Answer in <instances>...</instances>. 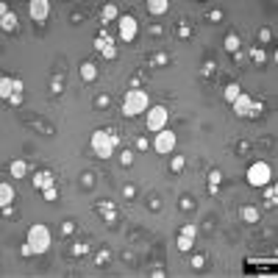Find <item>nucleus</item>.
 Masks as SVG:
<instances>
[{
	"label": "nucleus",
	"mask_w": 278,
	"mask_h": 278,
	"mask_svg": "<svg viewBox=\"0 0 278 278\" xmlns=\"http://www.w3.org/2000/svg\"><path fill=\"white\" fill-rule=\"evenodd\" d=\"M75 231H78V223H75V220H64V223H61V237H73Z\"/></svg>",
	"instance_id": "nucleus-45"
},
{
	"label": "nucleus",
	"mask_w": 278,
	"mask_h": 278,
	"mask_svg": "<svg viewBox=\"0 0 278 278\" xmlns=\"http://www.w3.org/2000/svg\"><path fill=\"white\" fill-rule=\"evenodd\" d=\"M189 267L192 270H203L206 267V253H192L189 256Z\"/></svg>",
	"instance_id": "nucleus-43"
},
{
	"label": "nucleus",
	"mask_w": 278,
	"mask_h": 278,
	"mask_svg": "<svg viewBox=\"0 0 278 278\" xmlns=\"http://www.w3.org/2000/svg\"><path fill=\"white\" fill-rule=\"evenodd\" d=\"M67 20H70V25H81V22H86V20H89V14H86L84 9H75V11H70V17H67Z\"/></svg>",
	"instance_id": "nucleus-41"
},
{
	"label": "nucleus",
	"mask_w": 278,
	"mask_h": 278,
	"mask_svg": "<svg viewBox=\"0 0 278 278\" xmlns=\"http://www.w3.org/2000/svg\"><path fill=\"white\" fill-rule=\"evenodd\" d=\"M273 28H270V25H264V28H259V42H262V45H267V42H273Z\"/></svg>",
	"instance_id": "nucleus-46"
},
{
	"label": "nucleus",
	"mask_w": 278,
	"mask_h": 278,
	"mask_svg": "<svg viewBox=\"0 0 278 278\" xmlns=\"http://www.w3.org/2000/svg\"><path fill=\"white\" fill-rule=\"evenodd\" d=\"M173 34H175V39H181V42H187V39H192V34H195V28H192V22L187 20V17H181L178 22L173 25Z\"/></svg>",
	"instance_id": "nucleus-21"
},
{
	"label": "nucleus",
	"mask_w": 278,
	"mask_h": 278,
	"mask_svg": "<svg viewBox=\"0 0 278 278\" xmlns=\"http://www.w3.org/2000/svg\"><path fill=\"white\" fill-rule=\"evenodd\" d=\"M89 250H92L89 239H78V242H73L67 248V259H84V256H89Z\"/></svg>",
	"instance_id": "nucleus-19"
},
{
	"label": "nucleus",
	"mask_w": 278,
	"mask_h": 278,
	"mask_svg": "<svg viewBox=\"0 0 278 278\" xmlns=\"http://www.w3.org/2000/svg\"><path fill=\"white\" fill-rule=\"evenodd\" d=\"M145 81H148V73L134 70V75L128 78V89H145Z\"/></svg>",
	"instance_id": "nucleus-34"
},
{
	"label": "nucleus",
	"mask_w": 278,
	"mask_h": 278,
	"mask_svg": "<svg viewBox=\"0 0 278 278\" xmlns=\"http://www.w3.org/2000/svg\"><path fill=\"white\" fill-rule=\"evenodd\" d=\"M231 109H234V114H237L239 120H262L264 114V109H267V103L264 100H259V98H250V95H239L237 100L231 103Z\"/></svg>",
	"instance_id": "nucleus-2"
},
{
	"label": "nucleus",
	"mask_w": 278,
	"mask_h": 278,
	"mask_svg": "<svg viewBox=\"0 0 278 278\" xmlns=\"http://www.w3.org/2000/svg\"><path fill=\"white\" fill-rule=\"evenodd\" d=\"M178 208H181V212H195V198H192V195H181V198H178Z\"/></svg>",
	"instance_id": "nucleus-42"
},
{
	"label": "nucleus",
	"mask_w": 278,
	"mask_h": 278,
	"mask_svg": "<svg viewBox=\"0 0 278 278\" xmlns=\"http://www.w3.org/2000/svg\"><path fill=\"white\" fill-rule=\"evenodd\" d=\"M145 114H148V117H145V125H148V131L159 134L161 128H167V120H170V109H167V106H150Z\"/></svg>",
	"instance_id": "nucleus-8"
},
{
	"label": "nucleus",
	"mask_w": 278,
	"mask_h": 278,
	"mask_svg": "<svg viewBox=\"0 0 278 278\" xmlns=\"http://www.w3.org/2000/svg\"><path fill=\"white\" fill-rule=\"evenodd\" d=\"M239 95H242V86H239L237 84V81H231V84H225V89H223V100H225V103H234V100H237L239 98Z\"/></svg>",
	"instance_id": "nucleus-32"
},
{
	"label": "nucleus",
	"mask_w": 278,
	"mask_h": 278,
	"mask_svg": "<svg viewBox=\"0 0 278 278\" xmlns=\"http://www.w3.org/2000/svg\"><path fill=\"white\" fill-rule=\"evenodd\" d=\"M234 61H237V64H245V50H239V53L234 56Z\"/></svg>",
	"instance_id": "nucleus-55"
},
{
	"label": "nucleus",
	"mask_w": 278,
	"mask_h": 278,
	"mask_svg": "<svg viewBox=\"0 0 278 278\" xmlns=\"http://www.w3.org/2000/svg\"><path fill=\"white\" fill-rule=\"evenodd\" d=\"M31 242V248H34V253H45V250H50V242H53V234H50V228L45 223H34L28 228V237H25Z\"/></svg>",
	"instance_id": "nucleus-6"
},
{
	"label": "nucleus",
	"mask_w": 278,
	"mask_h": 278,
	"mask_svg": "<svg viewBox=\"0 0 278 278\" xmlns=\"http://www.w3.org/2000/svg\"><path fill=\"white\" fill-rule=\"evenodd\" d=\"M120 259H123L125 264H136V256L131 253V250H123V253H120Z\"/></svg>",
	"instance_id": "nucleus-52"
},
{
	"label": "nucleus",
	"mask_w": 278,
	"mask_h": 278,
	"mask_svg": "<svg viewBox=\"0 0 278 278\" xmlns=\"http://www.w3.org/2000/svg\"><path fill=\"white\" fill-rule=\"evenodd\" d=\"M89 148H92V153L98 156V159H103V161L111 159L114 150L120 148V134L114 128H98V131H92Z\"/></svg>",
	"instance_id": "nucleus-1"
},
{
	"label": "nucleus",
	"mask_w": 278,
	"mask_h": 278,
	"mask_svg": "<svg viewBox=\"0 0 278 278\" xmlns=\"http://www.w3.org/2000/svg\"><path fill=\"white\" fill-rule=\"evenodd\" d=\"M95 181H98L95 170H84V173H81V178H78V184H81V189H92Z\"/></svg>",
	"instance_id": "nucleus-38"
},
{
	"label": "nucleus",
	"mask_w": 278,
	"mask_h": 278,
	"mask_svg": "<svg viewBox=\"0 0 278 278\" xmlns=\"http://www.w3.org/2000/svg\"><path fill=\"white\" fill-rule=\"evenodd\" d=\"M223 48H225V53H231V56H237L239 50H242V39H239L237 31H228V34L223 36Z\"/></svg>",
	"instance_id": "nucleus-22"
},
{
	"label": "nucleus",
	"mask_w": 278,
	"mask_h": 278,
	"mask_svg": "<svg viewBox=\"0 0 278 278\" xmlns=\"http://www.w3.org/2000/svg\"><path fill=\"white\" fill-rule=\"evenodd\" d=\"M195 237H198V228H195L192 223H184V225L178 228V237H175V248H178L181 253H192Z\"/></svg>",
	"instance_id": "nucleus-11"
},
{
	"label": "nucleus",
	"mask_w": 278,
	"mask_h": 278,
	"mask_svg": "<svg viewBox=\"0 0 278 278\" xmlns=\"http://www.w3.org/2000/svg\"><path fill=\"white\" fill-rule=\"evenodd\" d=\"M0 208H3V217L6 220H17V217H20V214H17V208H14V203H11V206H0Z\"/></svg>",
	"instance_id": "nucleus-51"
},
{
	"label": "nucleus",
	"mask_w": 278,
	"mask_h": 278,
	"mask_svg": "<svg viewBox=\"0 0 278 278\" xmlns=\"http://www.w3.org/2000/svg\"><path fill=\"white\" fill-rule=\"evenodd\" d=\"M134 159H136V150H120L117 164H120L123 170H128V167H134Z\"/></svg>",
	"instance_id": "nucleus-35"
},
{
	"label": "nucleus",
	"mask_w": 278,
	"mask_h": 278,
	"mask_svg": "<svg viewBox=\"0 0 278 278\" xmlns=\"http://www.w3.org/2000/svg\"><path fill=\"white\" fill-rule=\"evenodd\" d=\"M175 142H178L175 131L161 128L159 134H153V139H150V148H153L159 156H167V153H173V150H175Z\"/></svg>",
	"instance_id": "nucleus-7"
},
{
	"label": "nucleus",
	"mask_w": 278,
	"mask_h": 278,
	"mask_svg": "<svg viewBox=\"0 0 278 278\" xmlns=\"http://www.w3.org/2000/svg\"><path fill=\"white\" fill-rule=\"evenodd\" d=\"M134 150H136V153H145V150H150V139L136 136V139H134Z\"/></svg>",
	"instance_id": "nucleus-47"
},
{
	"label": "nucleus",
	"mask_w": 278,
	"mask_h": 278,
	"mask_svg": "<svg viewBox=\"0 0 278 278\" xmlns=\"http://www.w3.org/2000/svg\"><path fill=\"white\" fill-rule=\"evenodd\" d=\"M212 225H214V217H208V220H203V228H206V231H212Z\"/></svg>",
	"instance_id": "nucleus-56"
},
{
	"label": "nucleus",
	"mask_w": 278,
	"mask_h": 278,
	"mask_svg": "<svg viewBox=\"0 0 278 278\" xmlns=\"http://www.w3.org/2000/svg\"><path fill=\"white\" fill-rule=\"evenodd\" d=\"M95 212L103 217V223L109 225L111 231H117V223H120V212H117V203L109 198H100L98 203H95Z\"/></svg>",
	"instance_id": "nucleus-10"
},
{
	"label": "nucleus",
	"mask_w": 278,
	"mask_h": 278,
	"mask_svg": "<svg viewBox=\"0 0 278 278\" xmlns=\"http://www.w3.org/2000/svg\"><path fill=\"white\" fill-rule=\"evenodd\" d=\"M0 31L9 34V36L20 31V20H17V14L9 9V3H0Z\"/></svg>",
	"instance_id": "nucleus-13"
},
{
	"label": "nucleus",
	"mask_w": 278,
	"mask_h": 278,
	"mask_svg": "<svg viewBox=\"0 0 278 278\" xmlns=\"http://www.w3.org/2000/svg\"><path fill=\"white\" fill-rule=\"evenodd\" d=\"M42 198L48 200V203H59V187H48V189H42Z\"/></svg>",
	"instance_id": "nucleus-44"
},
{
	"label": "nucleus",
	"mask_w": 278,
	"mask_h": 278,
	"mask_svg": "<svg viewBox=\"0 0 278 278\" xmlns=\"http://www.w3.org/2000/svg\"><path fill=\"white\" fill-rule=\"evenodd\" d=\"M187 170V159L184 156H173V159H170V173L173 175H181Z\"/></svg>",
	"instance_id": "nucleus-39"
},
{
	"label": "nucleus",
	"mask_w": 278,
	"mask_h": 278,
	"mask_svg": "<svg viewBox=\"0 0 278 278\" xmlns=\"http://www.w3.org/2000/svg\"><path fill=\"white\" fill-rule=\"evenodd\" d=\"M239 217H242V223L256 225L262 214H259V208H256V206H250V203H248V206H242V208H239Z\"/></svg>",
	"instance_id": "nucleus-28"
},
{
	"label": "nucleus",
	"mask_w": 278,
	"mask_h": 278,
	"mask_svg": "<svg viewBox=\"0 0 278 278\" xmlns=\"http://www.w3.org/2000/svg\"><path fill=\"white\" fill-rule=\"evenodd\" d=\"M148 34L153 36V39H159V36L167 34V28H164V25H150V28H148Z\"/></svg>",
	"instance_id": "nucleus-50"
},
{
	"label": "nucleus",
	"mask_w": 278,
	"mask_h": 278,
	"mask_svg": "<svg viewBox=\"0 0 278 278\" xmlns=\"http://www.w3.org/2000/svg\"><path fill=\"white\" fill-rule=\"evenodd\" d=\"M14 203V187L11 184H0V206H11Z\"/></svg>",
	"instance_id": "nucleus-33"
},
{
	"label": "nucleus",
	"mask_w": 278,
	"mask_h": 278,
	"mask_svg": "<svg viewBox=\"0 0 278 278\" xmlns=\"http://www.w3.org/2000/svg\"><path fill=\"white\" fill-rule=\"evenodd\" d=\"M248 56L253 59V64H256V67H264V64H267V53H264V48H259V45L250 48V50H248Z\"/></svg>",
	"instance_id": "nucleus-36"
},
{
	"label": "nucleus",
	"mask_w": 278,
	"mask_h": 278,
	"mask_svg": "<svg viewBox=\"0 0 278 278\" xmlns=\"http://www.w3.org/2000/svg\"><path fill=\"white\" fill-rule=\"evenodd\" d=\"M92 262H95V267H106V264L111 262V248H109V245H103V248L95 250Z\"/></svg>",
	"instance_id": "nucleus-29"
},
{
	"label": "nucleus",
	"mask_w": 278,
	"mask_h": 278,
	"mask_svg": "<svg viewBox=\"0 0 278 278\" xmlns=\"http://www.w3.org/2000/svg\"><path fill=\"white\" fill-rule=\"evenodd\" d=\"M123 114L125 117H139V114H145V111L150 109V95L145 92V89H128L123 95Z\"/></svg>",
	"instance_id": "nucleus-3"
},
{
	"label": "nucleus",
	"mask_w": 278,
	"mask_h": 278,
	"mask_svg": "<svg viewBox=\"0 0 278 278\" xmlns=\"http://www.w3.org/2000/svg\"><path fill=\"white\" fill-rule=\"evenodd\" d=\"M148 64L150 67H167V64H173V56H170L167 50H153V53L148 56Z\"/></svg>",
	"instance_id": "nucleus-24"
},
{
	"label": "nucleus",
	"mask_w": 278,
	"mask_h": 278,
	"mask_svg": "<svg viewBox=\"0 0 278 278\" xmlns=\"http://www.w3.org/2000/svg\"><path fill=\"white\" fill-rule=\"evenodd\" d=\"M148 208H150V212H161V198H159V195H148Z\"/></svg>",
	"instance_id": "nucleus-48"
},
{
	"label": "nucleus",
	"mask_w": 278,
	"mask_h": 278,
	"mask_svg": "<svg viewBox=\"0 0 278 278\" xmlns=\"http://www.w3.org/2000/svg\"><path fill=\"white\" fill-rule=\"evenodd\" d=\"M56 184V175H53V170H36L34 173V178H31V187L34 189H48V187H53Z\"/></svg>",
	"instance_id": "nucleus-15"
},
{
	"label": "nucleus",
	"mask_w": 278,
	"mask_h": 278,
	"mask_svg": "<svg viewBox=\"0 0 278 278\" xmlns=\"http://www.w3.org/2000/svg\"><path fill=\"white\" fill-rule=\"evenodd\" d=\"M78 73H81V81L84 84H95V81L100 78V70L98 64H95L92 59H86V61H81V67H78Z\"/></svg>",
	"instance_id": "nucleus-16"
},
{
	"label": "nucleus",
	"mask_w": 278,
	"mask_h": 278,
	"mask_svg": "<svg viewBox=\"0 0 278 278\" xmlns=\"http://www.w3.org/2000/svg\"><path fill=\"white\" fill-rule=\"evenodd\" d=\"M92 48H95V53L103 56L106 61H114L117 56H120V50H117V39H114V34H111L109 28H100L98 34H95Z\"/></svg>",
	"instance_id": "nucleus-4"
},
{
	"label": "nucleus",
	"mask_w": 278,
	"mask_h": 278,
	"mask_svg": "<svg viewBox=\"0 0 278 278\" xmlns=\"http://www.w3.org/2000/svg\"><path fill=\"white\" fill-rule=\"evenodd\" d=\"M114 20H120V14H117V3H106L103 9H100V22L109 25V22H114Z\"/></svg>",
	"instance_id": "nucleus-30"
},
{
	"label": "nucleus",
	"mask_w": 278,
	"mask_h": 278,
	"mask_svg": "<svg viewBox=\"0 0 278 278\" xmlns=\"http://www.w3.org/2000/svg\"><path fill=\"white\" fill-rule=\"evenodd\" d=\"M64 86H67V75H64V59H59V70L56 73H50V98H61L64 95Z\"/></svg>",
	"instance_id": "nucleus-14"
},
{
	"label": "nucleus",
	"mask_w": 278,
	"mask_h": 278,
	"mask_svg": "<svg viewBox=\"0 0 278 278\" xmlns=\"http://www.w3.org/2000/svg\"><path fill=\"white\" fill-rule=\"evenodd\" d=\"M123 198L125 200H134L136 198V184H125L123 187Z\"/></svg>",
	"instance_id": "nucleus-49"
},
{
	"label": "nucleus",
	"mask_w": 278,
	"mask_h": 278,
	"mask_svg": "<svg viewBox=\"0 0 278 278\" xmlns=\"http://www.w3.org/2000/svg\"><path fill=\"white\" fill-rule=\"evenodd\" d=\"M262 192H264V206H267V208H275V206H278V184H273V181H270V184L262 187Z\"/></svg>",
	"instance_id": "nucleus-27"
},
{
	"label": "nucleus",
	"mask_w": 278,
	"mask_h": 278,
	"mask_svg": "<svg viewBox=\"0 0 278 278\" xmlns=\"http://www.w3.org/2000/svg\"><path fill=\"white\" fill-rule=\"evenodd\" d=\"M20 253H22V256H34V248H31V242H28V239H25V242H22Z\"/></svg>",
	"instance_id": "nucleus-53"
},
{
	"label": "nucleus",
	"mask_w": 278,
	"mask_h": 278,
	"mask_svg": "<svg viewBox=\"0 0 278 278\" xmlns=\"http://www.w3.org/2000/svg\"><path fill=\"white\" fill-rule=\"evenodd\" d=\"M14 84H17L14 75H0V100L3 103H9L14 98Z\"/></svg>",
	"instance_id": "nucleus-20"
},
{
	"label": "nucleus",
	"mask_w": 278,
	"mask_h": 278,
	"mask_svg": "<svg viewBox=\"0 0 278 278\" xmlns=\"http://www.w3.org/2000/svg\"><path fill=\"white\" fill-rule=\"evenodd\" d=\"M250 148H253V145H250V139H237V142H234V153L237 156H250Z\"/></svg>",
	"instance_id": "nucleus-37"
},
{
	"label": "nucleus",
	"mask_w": 278,
	"mask_h": 278,
	"mask_svg": "<svg viewBox=\"0 0 278 278\" xmlns=\"http://www.w3.org/2000/svg\"><path fill=\"white\" fill-rule=\"evenodd\" d=\"M150 275H153V278H164L167 273H164V267H153V270H150Z\"/></svg>",
	"instance_id": "nucleus-54"
},
{
	"label": "nucleus",
	"mask_w": 278,
	"mask_h": 278,
	"mask_svg": "<svg viewBox=\"0 0 278 278\" xmlns=\"http://www.w3.org/2000/svg\"><path fill=\"white\" fill-rule=\"evenodd\" d=\"M220 184H223V170L212 167V170H208V175H206V189H208L212 198H217V195H220Z\"/></svg>",
	"instance_id": "nucleus-17"
},
{
	"label": "nucleus",
	"mask_w": 278,
	"mask_h": 278,
	"mask_svg": "<svg viewBox=\"0 0 278 278\" xmlns=\"http://www.w3.org/2000/svg\"><path fill=\"white\" fill-rule=\"evenodd\" d=\"M223 20H225L223 9H208V11H206V22H208V25H220Z\"/></svg>",
	"instance_id": "nucleus-40"
},
{
	"label": "nucleus",
	"mask_w": 278,
	"mask_h": 278,
	"mask_svg": "<svg viewBox=\"0 0 278 278\" xmlns=\"http://www.w3.org/2000/svg\"><path fill=\"white\" fill-rule=\"evenodd\" d=\"M28 17L36 25H45L50 20V0H31L28 3Z\"/></svg>",
	"instance_id": "nucleus-12"
},
{
	"label": "nucleus",
	"mask_w": 278,
	"mask_h": 278,
	"mask_svg": "<svg viewBox=\"0 0 278 278\" xmlns=\"http://www.w3.org/2000/svg\"><path fill=\"white\" fill-rule=\"evenodd\" d=\"M198 73H200V78L203 81H212L214 75H217V61L212 59V56H206L203 61H200V67H198Z\"/></svg>",
	"instance_id": "nucleus-23"
},
{
	"label": "nucleus",
	"mask_w": 278,
	"mask_h": 278,
	"mask_svg": "<svg viewBox=\"0 0 278 278\" xmlns=\"http://www.w3.org/2000/svg\"><path fill=\"white\" fill-rule=\"evenodd\" d=\"M9 173H11V178H25V175H28V161H25V159H14L9 164Z\"/></svg>",
	"instance_id": "nucleus-31"
},
{
	"label": "nucleus",
	"mask_w": 278,
	"mask_h": 278,
	"mask_svg": "<svg viewBox=\"0 0 278 278\" xmlns=\"http://www.w3.org/2000/svg\"><path fill=\"white\" fill-rule=\"evenodd\" d=\"M25 123H28V125H31V128H34V131H39L42 136H53V134H56L53 123H48V120H42V117H36V114L25 117Z\"/></svg>",
	"instance_id": "nucleus-18"
},
{
	"label": "nucleus",
	"mask_w": 278,
	"mask_h": 278,
	"mask_svg": "<svg viewBox=\"0 0 278 278\" xmlns=\"http://www.w3.org/2000/svg\"><path fill=\"white\" fill-rule=\"evenodd\" d=\"M111 103H114V98H111V92H100L92 98V109L95 111H109Z\"/></svg>",
	"instance_id": "nucleus-25"
},
{
	"label": "nucleus",
	"mask_w": 278,
	"mask_h": 278,
	"mask_svg": "<svg viewBox=\"0 0 278 278\" xmlns=\"http://www.w3.org/2000/svg\"><path fill=\"white\" fill-rule=\"evenodd\" d=\"M117 36H120V42L131 45V42H134L136 36H139V22H136V17L120 14V20H117Z\"/></svg>",
	"instance_id": "nucleus-9"
},
{
	"label": "nucleus",
	"mask_w": 278,
	"mask_h": 278,
	"mask_svg": "<svg viewBox=\"0 0 278 278\" xmlns=\"http://www.w3.org/2000/svg\"><path fill=\"white\" fill-rule=\"evenodd\" d=\"M145 9H148L150 17H164L170 11V3H167V0H148V3H145Z\"/></svg>",
	"instance_id": "nucleus-26"
},
{
	"label": "nucleus",
	"mask_w": 278,
	"mask_h": 278,
	"mask_svg": "<svg viewBox=\"0 0 278 278\" xmlns=\"http://www.w3.org/2000/svg\"><path fill=\"white\" fill-rule=\"evenodd\" d=\"M245 181H248L250 187L262 189L264 184L273 181V167H270L267 161H250L248 170H245Z\"/></svg>",
	"instance_id": "nucleus-5"
}]
</instances>
